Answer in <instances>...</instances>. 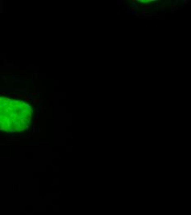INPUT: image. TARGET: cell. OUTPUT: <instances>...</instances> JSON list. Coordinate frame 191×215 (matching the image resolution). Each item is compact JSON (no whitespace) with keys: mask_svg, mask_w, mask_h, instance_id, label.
<instances>
[{"mask_svg":"<svg viewBox=\"0 0 191 215\" xmlns=\"http://www.w3.org/2000/svg\"><path fill=\"white\" fill-rule=\"evenodd\" d=\"M31 95H35V94H36V93L32 92V93H31Z\"/></svg>","mask_w":191,"mask_h":215,"instance_id":"2","label":"cell"},{"mask_svg":"<svg viewBox=\"0 0 191 215\" xmlns=\"http://www.w3.org/2000/svg\"><path fill=\"white\" fill-rule=\"evenodd\" d=\"M40 102H41V99H39V98H38V99H36V100L33 101V104H37L38 103H40Z\"/></svg>","mask_w":191,"mask_h":215,"instance_id":"1","label":"cell"}]
</instances>
